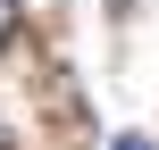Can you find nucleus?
<instances>
[{
	"label": "nucleus",
	"instance_id": "obj_1",
	"mask_svg": "<svg viewBox=\"0 0 159 150\" xmlns=\"http://www.w3.org/2000/svg\"><path fill=\"white\" fill-rule=\"evenodd\" d=\"M8 33H17V0H0V42H8Z\"/></svg>",
	"mask_w": 159,
	"mask_h": 150
},
{
	"label": "nucleus",
	"instance_id": "obj_2",
	"mask_svg": "<svg viewBox=\"0 0 159 150\" xmlns=\"http://www.w3.org/2000/svg\"><path fill=\"white\" fill-rule=\"evenodd\" d=\"M109 150H151V142H143V134H117V142H109Z\"/></svg>",
	"mask_w": 159,
	"mask_h": 150
},
{
	"label": "nucleus",
	"instance_id": "obj_3",
	"mask_svg": "<svg viewBox=\"0 0 159 150\" xmlns=\"http://www.w3.org/2000/svg\"><path fill=\"white\" fill-rule=\"evenodd\" d=\"M0 150H8V134H0Z\"/></svg>",
	"mask_w": 159,
	"mask_h": 150
}]
</instances>
